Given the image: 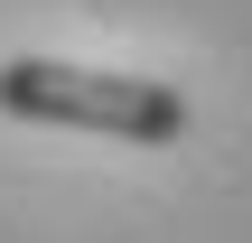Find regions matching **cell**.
I'll use <instances>...</instances> for the list:
<instances>
[{
    "label": "cell",
    "instance_id": "1",
    "mask_svg": "<svg viewBox=\"0 0 252 243\" xmlns=\"http://www.w3.org/2000/svg\"><path fill=\"white\" fill-rule=\"evenodd\" d=\"M0 112L37 131H94L159 150L187 131V94L168 75H122V66H75V56H9L0 66Z\"/></svg>",
    "mask_w": 252,
    "mask_h": 243
}]
</instances>
